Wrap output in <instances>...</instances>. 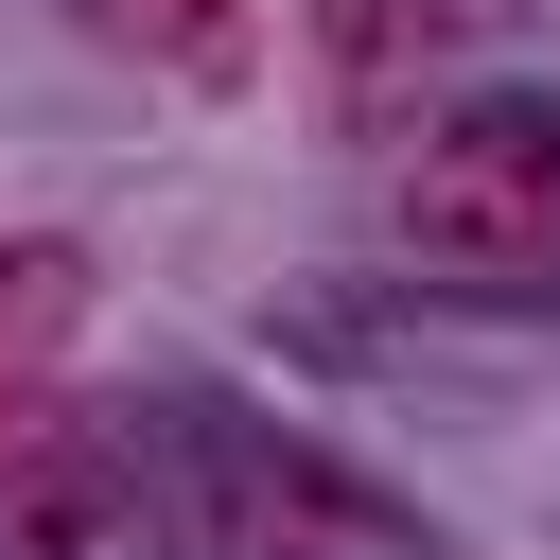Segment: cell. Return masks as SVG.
I'll use <instances>...</instances> for the list:
<instances>
[{
    "mask_svg": "<svg viewBox=\"0 0 560 560\" xmlns=\"http://www.w3.org/2000/svg\"><path fill=\"white\" fill-rule=\"evenodd\" d=\"M402 245L420 262H560V105H455L420 158H402Z\"/></svg>",
    "mask_w": 560,
    "mask_h": 560,
    "instance_id": "cell-1",
    "label": "cell"
},
{
    "mask_svg": "<svg viewBox=\"0 0 560 560\" xmlns=\"http://www.w3.org/2000/svg\"><path fill=\"white\" fill-rule=\"evenodd\" d=\"M192 525L210 560H420L385 490H350L315 438H262V420H192Z\"/></svg>",
    "mask_w": 560,
    "mask_h": 560,
    "instance_id": "cell-2",
    "label": "cell"
},
{
    "mask_svg": "<svg viewBox=\"0 0 560 560\" xmlns=\"http://www.w3.org/2000/svg\"><path fill=\"white\" fill-rule=\"evenodd\" d=\"M122 525H140V472L105 455V438H35V455H0V560H122Z\"/></svg>",
    "mask_w": 560,
    "mask_h": 560,
    "instance_id": "cell-3",
    "label": "cell"
},
{
    "mask_svg": "<svg viewBox=\"0 0 560 560\" xmlns=\"http://www.w3.org/2000/svg\"><path fill=\"white\" fill-rule=\"evenodd\" d=\"M158 35H175V70H210V88L245 70V18H228V0H158Z\"/></svg>",
    "mask_w": 560,
    "mask_h": 560,
    "instance_id": "cell-4",
    "label": "cell"
}]
</instances>
